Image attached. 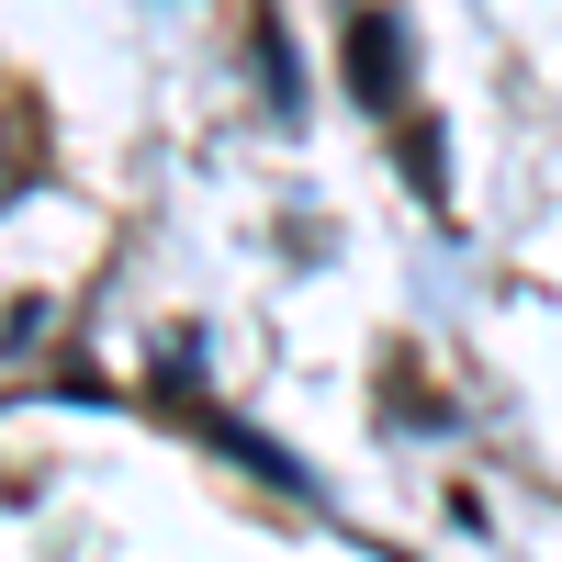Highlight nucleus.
<instances>
[{
  "mask_svg": "<svg viewBox=\"0 0 562 562\" xmlns=\"http://www.w3.org/2000/svg\"><path fill=\"white\" fill-rule=\"evenodd\" d=\"M12 180H23V158H12V113H0V203H12Z\"/></svg>",
  "mask_w": 562,
  "mask_h": 562,
  "instance_id": "2",
  "label": "nucleus"
},
{
  "mask_svg": "<svg viewBox=\"0 0 562 562\" xmlns=\"http://www.w3.org/2000/svg\"><path fill=\"white\" fill-rule=\"evenodd\" d=\"M349 90L371 113H405V23L394 12H349Z\"/></svg>",
  "mask_w": 562,
  "mask_h": 562,
  "instance_id": "1",
  "label": "nucleus"
}]
</instances>
